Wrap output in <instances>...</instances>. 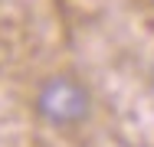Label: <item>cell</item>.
Returning <instances> with one entry per match:
<instances>
[{
    "label": "cell",
    "instance_id": "6da1fadb",
    "mask_svg": "<svg viewBox=\"0 0 154 147\" xmlns=\"http://www.w3.org/2000/svg\"><path fill=\"white\" fill-rule=\"evenodd\" d=\"M33 111L43 124H49L56 131H72V128L85 124L92 115V92L72 72H53L36 85Z\"/></svg>",
    "mask_w": 154,
    "mask_h": 147
}]
</instances>
